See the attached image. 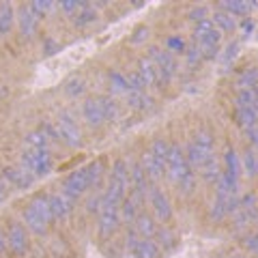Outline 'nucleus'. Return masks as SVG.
<instances>
[{
    "label": "nucleus",
    "instance_id": "f257e3e1",
    "mask_svg": "<svg viewBox=\"0 0 258 258\" xmlns=\"http://www.w3.org/2000/svg\"><path fill=\"white\" fill-rule=\"evenodd\" d=\"M101 174H103V164L101 161H91L88 166L74 170L67 179L62 181V194L69 200H74L76 203V200L82 198L91 187H97V185H99Z\"/></svg>",
    "mask_w": 258,
    "mask_h": 258
},
{
    "label": "nucleus",
    "instance_id": "f03ea898",
    "mask_svg": "<svg viewBox=\"0 0 258 258\" xmlns=\"http://www.w3.org/2000/svg\"><path fill=\"white\" fill-rule=\"evenodd\" d=\"M166 172L170 176V181L176 185V189L181 194H191L196 187V172L191 170V166L185 159V153L179 144H170L168 151V159H166Z\"/></svg>",
    "mask_w": 258,
    "mask_h": 258
},
{
    "label": "nucleus",
    "instance_id": "7ed1b4c3",
    "mask_svg": "<svg viewBox=\"0 0 258 258\" xmlns=\"http://www.w3.org/2000/svg\"><path fill=\"white\" fill-rule=\"evenodd\" d=\"M22 224L26 226V230L32 232V235H45L52 220V213H50V205H47V196L45 194H37L32 196L26 207L22 209Z\"/></svg>",
    "mask_w": 258,
    "mask_h": 258
},
{
    "label": "nucleus",
    "instance_id": "20e7f679",
    "mask_svg": "<svg viewBox=\"0 0 258 258\" xmlns=\"http://www.w3.org/2000/svg\"><path fill=\"white\" fill-rule=\"evenodd\" d=\"M20 166L37 179V176H45L54 170V157L50 151L24 149L20 153Z\"/></svg>",
    "mask_w": 258,
    "mask_h": 258
},
{
    "label": "nucleus",
    "instance_id": "39448f33",
    "mask_svg": "<svg viewBox=\"0 0 258 258\" xmlns=\"http://www.w3.org/2000/svg\"><path fill=\"white\" fill-rule=\"evenodd\" d=\"M5 232H7V245H9V252L18 258H24L30 252V237L26 226L18 220H7L5 224Z\"/></svg>",
    "mask_w": 258,
    "mask_h": 258
},
{
    "label": "nucleus",
    "instance_id": "423d86ee",
    "mask_svg": "<svg viewBox=\"0 0 258 258\" xmlns=\"http://www.w3.org/2000/svg\"><path fill=\"white\" fill-rule=\"evenodd\" d=\"M54 123H56V132H58V142L67 144L69 149L82 147V129L78 127V123L69 112H60Z\"/></svg>",
    "mask_w": 258,
    "mask_h": 258
},
{
    "label": "nucleus",
    "instance_id": "0eeeda50",
    "mask_svg": "<svg viewBox=\"0 0 258 258\" xmlns=\"http://www.w3.org/2000/svg\"><path fill=\"white\" fill-rule=\"evenodd\" d=\"M149 58L159 69V74H161V78H164V82L168 86L172 82V78L176 76V58H174V54H170L168 50H161V47H157V45H151L149 47Z\"/></svg>",
    "mask_w": 258,
    "mask_h": 258
},
{
    "label": "nucleus",
    "instance_id": "6e6552de",
    "mask_svg": "<svg viewBox=\"0 0 258 258\" xmlns=\"http://www.w3.org/2000/svg\"><path fill=\"white\" fill-rule=\"evenodd\" d=\"M127 249L134 258H161V249L153 239H142L134 232V228L127 232Z\"/></svg>",
    "mask_w": 258,
    "mask_h": 258
},
{
    "label": "nucleus",
    "instance_id": "1a4fd4ad",
    "mask_svg": "<svg viewBox=\"0 0 258 258\" xmlns=\"http://www.w3.org/2000/svg\"><path fill=\"white\" fill-rule=\"evenodd\" d=\"M0 176H3L5 183L13 189H30L32 185H35V176L24 170L22 166H5Z\"/></svg>",
    "mask_w": 258,
    "mask_h": 258
},
{
    "label": "nucleus",
    "instance_id": "9d476101",
    "mask_svg": "<svg viewBox=\"0 0 258 258\" xmlns=\"http://www.w3.org/2000/svg\"><path fill=\"white\" fill-rule=\"evenodd\" d=\"M149 200H151V207H153V211H155L157 220L161 222V226L172 220V205L164 194V189H159L157 185H153L151 191H149Z\"/></svg>",
    "mask_w": 258,
    "mask_h": 258
},
{
    "label": "nucleus",
    "instance_id": "9b49d317",
    "mask_svg": "<svg viewBox=\"0 0 258 258\" xmlns=\"http://www.w3.org/2000/svg\"><path fill=\"white\" fill-rule=\"evenodd\" d=\"M120 207H101L99 209V224H97V228H99V237L101 239H108L116 232L118 224H120V213H118Z\"/></svg>",
    "mask_w": 258,
    "mask_h": 258
},
{
    "label": "nucleus",
    "instance_id": "f8f14e48",
    "mask_svg": "<svg viewBox=\"0 0 258 258\" xmlns=\"http://www.w3.org/2000/svg\"><path fill=\"white\" fill-rule=\"evenodd\" d=\"M47 205H50V213L54 222H64L74 211V200H69L62 191L47 194Z\"/></svg>",
    "mask_w": 258,
    "mask_h": 258
},
{
    "label": "nucleus",
    "instance_id": "ddd939ff",
    "mask_svg": "<svg viewBox=\"0 0 258 258\" xmlns=\"http://www.w3.org/2000/svg\"><path fill=\"white\" fill-rule=\"evenodd\" d=\"M136 74L140 76L144 86H153V88H164L166 86L164 78H161V74H159V69L151 62L149 56H142V58L138 60V71H136Z\"/></svg>",
    "mask_w": 258,
    "mask_h": 258
},
{
    "label": "nucleus",
    "instance_id": "4468645a",
    "mask_svg": "<svg viewBox=\"0 0 258 258\" xmlns=\"http://www.w3.org/2000/svg\"><path fill=\"white\" fill-rule=\"evenodd\" d=\"M82 116L91 127H101L108 123L106 114H103V108L99 103V97H91V99H86L82 103Z\"/></svg>",
    "mask_w": 258,
    "mask_h": 258
},
{
    "label": "nucleus",
    "instance_id": "2eb2a0df",
    "mask_svg": "<svg viewBox=\"0 0 258 258\" xmlns=\"http://www.w3.org/2000/svg\"><path fill=\"white\" fill-rule=\"evenodd\" d=\"M140 166H142V170L147 172L149 181H153V183H157L161 176L166 174V164H164V161H159L151 151H144V153H142Z\"/></svg>",
    "mask_w": 258,
    "mask_h": 258
},
{
    "label": "nucleus",
    "instance_id": "dca6fc26",
    "mask_svg": "<svg viewBox=\"0 0 258 258\" xmlns=\"http://www.w3.org/2000/svg\"><path fill=\"white\" fill-rule=\"evenodd\" d=\"M15 20H18V24H20V35H22L24 39H32V37L37 35V30H39V20L30 13V9H28L26 5L20 7V11L15 13Z\"/></svg>",
    "mask_w": 258,
    "mask_h": 258
},
{
    "label": "nucleus",
    "instance_id": "f3484780",
    "mask_svg": "<svg viewBox=\"0 0 258 258\" xmlns=\"http://www.w3.org/2000/svg\"><path fill=\"white\" fill-rule=\"evenodd\" d=\"M118 213H120V222L134 224V222H136V217L142 213V203H140V200H136L132 194H129V196H125L123 203H120Z\"/></svg>",
    "mask_w": 258,
    "mask_h": 258
},
{
    "label": "nucleus",
    "instance_id": "a211bd4d",
    "mask_svg": "<svg viewBox=\"0 0 258 258\" xmlns=\"http://www.w3.org/2000/svg\"><path fill=\"white\" fill-rule=\"evenodd\" d=\"M134 232L138 237H142V239H153L155 237V232H157V224L149 213L142 211L134 222Z\"/></svg>",
    "mask_w": 258,
    "mask_h": 258
},
{
    "label": "nucleus",
    "instance_id": "6ab92c4d",
    "mask_svg": "<svg viewBox=\"0 0 258 258\" xmlns=\"http://www.w3.org/2000/svg\"><path fill=\"white\" fill-rule=\"evenodd\" d=\"M15 26V9L9 3H0V39L9 37Z\"/></svg>",
    "mask_w": 258,
    "mask_h": 258
},
{
    "label": "nucleus",
    "instance_id": "aec40b11",
    "mask_svg": "<svg viewBox=\"0 0 258 258\" xmlns=\"http://www.w3.org/2000/svg\"><path fill=\"white\" fill-rule=\"evenodd\" d=\"M108 88L112 95H127L129 93V82H127V74L118 69H110L108 71Z\"/></svg>",
    "mask_w": 258,
    "mask_h": 258
},
{
    "label": "nucleus",
    "instance_id": "412c9836",
    "mask_svg": "<svg viewBox=\"0 0 258 258\" xmlns=\"http://www.w3.org/2000/svg\"><path fill=\"white\" fill-rule=\"evenodd\" d=\"M24 142H26V149H35V151H50L52 140L47 138V134L41 129H32L24 136Z\"/></svg>",
    "mask_w": 258,
    "mask_h": 258
},
{
    "label": "nucleus",
    "instance_id": "4be33fe9",
    "mask_svg": "<svg viewBox=\"0 0 258 258\" xmlns=\"http://www.w3.org/2000/svg\"><path fill=\"white\" fill-rule=\"evenodd\" d=\"M127 106L138 110V112H147L153 108V97L147 95V91H129L127 93Z\"/></svg>",
    "mask_w": 258,
    "mask_h": 258
},
{
    "label": "nucleus",
    "instance_id": "5701e85b",
    "mask_svg": "<svg viewBox=\"0 0 258 258\" xmlns=\"http://www.w3.org/2000/svg\"><path fill=\"white\" fill-rule=\"evenodd\" d=\"M235 120L245 132V129L258 125V112L252 106H235Z\"/></svg>",
    "mask_w": 258,
    "mask_h": 258
},
{
    "label": "nucleus",
    "instance_id": "b1692460",
    "mask_svg": "<svg viewBox=\"0 0 258 258\" xmlns=\"http://www.w3.org/2000/svg\"><path fill=\"white\" fill-rule=\"evenodd\" d=\"M153 241L159 245V249L164 247L166 252H172V249L176 247V243H179L176 235L168 228V226H157V232H155V237H153Z\"/></svg>",
    "mask_w": 258,
    "mask_h": 258
},
{
    "label": "nucleus",
    "instance_id": "393cba45",
    "mask_svg": "<svg viewBox=\"0 0 258 258\" xmlns=\"http://www.w3.org/2000/svg\"><path fill=\"white\" fill-rule=\"evenodd\" d=\"M209 20L215 24V28L220 30V32H235L237 30V18H232V15L226 13V11L215 9V13Z\"/></svg>",
    "mask_w": 258,
    "mask_h": 258
},
{
    "label": "nucleus",
    "instance_id": "a878e982",
    "mask_svg": "<svg viewBox=\"0 0 258 258\" xmlns=\"http://www.w3.org/2000/svg\"><path fill=\"white\" fill-rule=\"evenodd\" d=\"M191 142L203 153H207V155H215V140H213V134L209 132V129H198V132L194 134Z\"/></svg>",
    "mask_w": 258,
    "mask_h": 258
},
{
    "label": "nucleus",
    "instance_id": "bb28decb",
    "mask_svg": "<svg viewBox=\"0 0 258 258\" xmlns=\"http://www.w3.org/2000/svg\"><path fill=\"white\" fill-rule=\"evenodd\" d=\"M200 176H203L205 183L215 185L217 181H220V176H222V166H220V161H217L215 157H213L211 161H207V164L200 168Z\"/></svg>",
    "mask_w": 258,
    "mask_h": 258
},
{
    "label": "nucleus",
    "instance_id": "cd10ccee",
    "mask_svg": "<svg viewBox=\"0 0 258 258\" xmlns=\"http://www.w3.org/2000/svg\"><path fill=\"white\" fill-rule=\"evenodd\" d=\"M222 172L232 176V179H239V174H241V159L237 157L235 149L226 151V155H224V170Z\"/></svg>",
    "mask_w": 258,
    "mask_h": 258
},
{
    "label": "nucleus",
    "instance_id": "c85d7f7f",
    "mask_svg": "<svg viewBox=\"0 0 258 258\" xmlns=\"http://www.w3.org/2000/svg\"><path fill=\"white\" fill-rule=\"evenodd\" d=\"M252 7H254V5L241 3V0H226V3H220V5H217V9H220V11H226V13H230L232 18H237V15H247Z\"/></svg>",
    "mask_w": 258,
    "mask_h": 258
},
{
    "label": "nucleus",
    "instance_id": "c756f323",
    "mask_svg": "<svg viewBox=\"0 0 258 258\" xmlns=\"http://www.w3.org/2000/svg\"><path fill=\"white\" fill-rule=\"evenodd\" d=\"M237 86H239V91H254V88L258 86V67L243 71L237 80Z\"/></svg>",
    "mask_w": 258,
    "mask_h": 258
},
{
    "label": "nucleus",
    "instance_id": "7c9ffc66",
    "mask_svg": "<svg viewBox=\"0 0 258 258\" xmlns=\"http://www.w3.org/2000/svg\"><path fill=\"white\" fill-rule=\"evenodd\" d=\"M99 103H101V108H103V114H106L108 123H110V120H116L120 116L118 103L114 101V97H112V95H101L99 97Z\"/></svg>",
    "mask_w": 258,
    "mask_h": 258
},
{
    "label": "nucleus",
    "instance_id": "2f4dec72",
    "mask_svg": "<svg viewBox=\"0 0 258 258\" xmlns=\"http://www.w3.org/2000/svg\"><path fill=\"white\" fill-rule=\"evenodd\" d=\"M97 20V11L93 9L91 5H84L82 9H80L76 15H74V24L78 28H86L88 24H93Z\"/></svg>",
    "mask_w": 258,
    "mask_h": 258
},
{
    "label": "nucleus",
    "instance_id": "473e14b6",
    "mask_svg": "<svg viewBox=\"0 0 258 258\" xmlns=\"http://www.w3.org/2000/svg\"><path fill=\"white\" fill-rule=\"evenodd\" d=\"M62 91H64V95L67 97H71V99H78V97H82L84 95V91H86V84H84V80L82 78H71V80H67L64 82V86H62Z\"/></svg>",
    "mask_w": 258,
    "mask_h": 258
},
{
    "label": "nucleus",
    "instance_id": "72a5a7b5",
    "mask_svg": "<svg viewBox=\"0 0 258 258\" xmlns=\"http://www.w3.org/2000/svg\"><path fill=\"white\" fill-rule=\"evenodd\" d=\"M241 168L247 176H256L258 174V153L254 149H247L243 153V159H241Z\"/></svg>",
    "mask_w": 258,
    "mask_h": 258
},
{
    "label": "nucleus",
    "instance_id": "f704fd0d",
    "mask_svg": "<svg viewBox=\"0 0 258 258\" xmlns=\"http://www.w3.org/2000/svg\"><path fill=\"white\" fill-rule=\"evenodd\" d=\"M149 151H151L159 161H164V164H166L168 151H170V142H166L164 138H155V140L151 142V149H149Z\"/></svg>",
    "mask_w": 258,
    "mask_h": 258
},
{
    "label": "nucleus",
    "instance_id": "c9c22d12",
    "mask_svg": "<svg viewBox=\"0 0 258 258\" xmlns=\"http://www.w3.org/2000/svg\"><path fill=\"white\" fill-rule=\"evenodd\" d=\"M166 50L170 52V54H174V52L185 54V50H187V45H185V41H183L181 37H168V39H166Z\"/></svg>",
    "mask_w": 258,
    "mask_h": 258
},
{
    "label": "nucleus",
    "instance_id": "e433bc0d",
    "mask_svg": "<svg viewBox=\"0 0 258 258\" xmlns=\"http://www.w3.org/2000/svg\"><path fill=\"white\" fill-rule=\"evenodd\" d=\"M241 243H243V247L247 249V252H252L258 258V232H254V235H245Z\"/></svg>",
    "mask_w": 258,
    "mask_h": 258
},
{
    "label": "nucleus",
    "instance_id": "4c0bfd02",
    "mask_svg": "<svg viewBox=\"0 0 258 258\" xmlns=\"http://www.w3.org/2000/svg\"><path fill=\"white\" fill-rule=\"evenodd\" d=\"M185 58H187V64L189 67H196V64L203 60V56H200V50H198V45H191L185 50Z\"/></svg>",
    "mask_w": 258,
    "mask_h": 258
},
{
    "label": "nucleus",
    "instance_id": "58836bf2",
    "mask_svg": "<svg viewBox=\"0 0 258 258\" xmlns=\"http://www.w3.org/2000/svg\"><path fill=\"white\" fill-rule=\"evenodd\" d=\"M43 52L47 54V56H52V54H56V52H60V43L56 41L54 37H43Z\"/></svg>",
    "mask_w": 258,
    "mask_h": 258
},
{
    "label": "nucleus",
    "instance_id": "ea45409f",
    "mask_svg": "<svg viewBox=\"0 0 258 258\" xmlns=\"http://www.w3.org/2000/svg\"><path fill=\"white\" fill-rule=\"evenodd\" d=\"M189 20L191 22H203V20H209V9H207V7H203V5H200V7H194V9L189 11Z\"/></svg>",
    "mask_w": 258,
    "mask_h": 258
},
{
    "label": "nucleus",
    "instance_id": "a19ab883",
    "mask_svg": "<svg viewBox=\"0 0 258 258\" xmlns=\"http://www.w3.org/2000/svg\"><path fill=\"white\" fill-rule=\"evenodd\" d=\"M245 136H247V140H249V144H252L254 149H258V125H254V127H249V129H245Z\"/></svg>",
    "mask_w": 258,
    "mask_h": 258
},
{
    "label": "nucleus",
    "instance_id": "79ce46f5",
    "mask_svg": "<svg viewBox=\"0 0 258 258\" xmlns=\"http://www.w3.org/2000/svg\"><path fill=\"white\" fill-rule=\"evenodd\" d=\"M9 254V245H7V232H5V226H0V256H7Z\"/></svg>",
    "mask_w": 258,
    "mask_h": 258
},
{
    "label": "nucleus",
    "instance_id": "37998d69",
    "mask_svg": "<svg viewBox=\"0 0 258 258\" xmlns=\"http://www.w3.org/2000/svg\"><path fill=\"white\" fill-rule=\"evenodd\" d=\"M82 7H84V3H62L60 9H62L64 13H74V11L78 13L80 9H82Z\"/></svg>",
    "mask_w": 258,
    "mask_h": 258
},
{
    "label": "nucleus",
    "instance_id": "c03bdc74",
    "mask_svg": "<svg viewBox=\"0 0 258 258\" xmlns=\"http://www.w3.org/2000/svg\"><path fill=\"white\" fill-rule=\"evenodd\" d=\"M9 191H11V187H9V185H7V183H5V179H3V176H0V205H3L5 200L9 198Z\"/></svg>",
    "mask_w": 258,
    "mask_h": 258
},
{
    "label": "nucleus",
    "instance_id": "a18cd8bd",
    "mask_svg": "<svg viewBox=\"0 0 258 258\" xmlns=\"http://www.w3.org/2000/svg\"><path fill=\"white\" fill-rule=\"evenodd\" d=\"M147 32H149L147 28H144V26H140L138 30H136V35L132 37V43H140V41H142V39H144V37H147Z\"/></svg>",
    "mask_w": 258,
    "mask_h": 258
},
{
    "label": "nucleus",
    "instance_id": "49530a36",
    "mask_svg": "<svg viewBox=\"0 0 258 258\" xmlns=\"http://www.w3.org/2000/svg\"><path fill=\"white\" fill-rule=\"evenodd\" d=\"M254 97H256V101H258V86L254 88Z\"/></svg>",
    "mask_w": 258,
    "mask_h": 258
},
{
    "label": "nucleus",
    "instance_id": "de8ad7c7",
    "mask_svg": "<svg viewBox=\"0 0 258 258\" xmlns=\"http://www.w3.org/2000/svg\"><path fill=\"white\" fill-rule=\"evenodd\" d=\"M230 258H239V256H230Z\"/></svg>",
    "mask_w": 258,
    "mask_h": 258
}]
</instances>
